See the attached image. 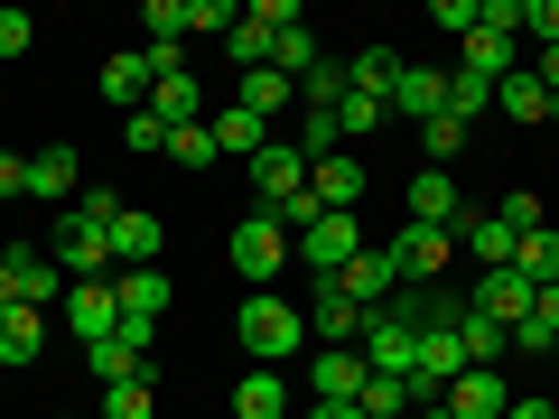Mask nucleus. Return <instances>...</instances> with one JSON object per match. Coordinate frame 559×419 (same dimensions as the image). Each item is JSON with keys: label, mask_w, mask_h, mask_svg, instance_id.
I'll return each instance as SVG.
<instances>
[{"label": "nucleus", "mask_w": 559, "mask_h": 419, "mask_svg": "<svg viewBox=\"0 0 559 419\" xmlns=\"http://www.w3.org/2000/svg\"><path fill=\"white\" fill-rule=\"evenodd\" d=\"M57 271H66V279H112V271H121V261H112V215L66 205V224H57Z\"/></svg>", "instance_id": "7ed1b4c3"}, {"label": "nucleus", "mask_w": 559, "mask_h": 419, "mask_svg": "<svg viewBox=\"0 0 559 419\" xmlns=\"http://www.w3.org/2000/svg\"><path fill=\"white\" fill-rule=\"evenodd\" d=\"M289 242H299V261H308V271H318V279H336L345 261L364 252V234H355V215H318V224H308V234H289Z\"/></svg>", "instance_id": "1a4fd4ad"}, {"label": "nucleus", "mask_w": 559, "mask_h": 419, "mask_svg": "<svg viewBox=\"0 0 559 419\" xmlns=\"http://www.w3.org/2000/svg\"><path fill=\"white\" fill-rule=\"evenodd\" d=\"M503 419H559V410H550V400H513V410H503Z\"/></svg>", "instance_id": "603ef678"}, {"label": "nucleus", "mask_w": 559, "mask_h": 419, "mask_svg": "<svg viewBox=\"0 0 559 419\" xmlns=\"http://www.w3.org/2000/svg\"><path fill=\"white\" fill-rule=\"evenodd\" d=\"M103 419H159L150 382H112V392H103Z\"/></svg>", "instance_id": "79ce46f5"}, {"label": "nucleus", "mask_w": 559, "mask_h": 419, "mask_svg": "<svg viewBox=\"0 0 559 419\" xmlns=\"http://www.w3.org/2000/svg\"><path fill=\"white\" fill-rule=\"evenodd\" d=\"M503 345H513V336H503L485 308H457V355L466 363H495V373H503Z\"/></svg>", "instance_id": "cd10ccee"}, {"label": "nucleus", "mask_w": 559, "mask_h": 419, "mask_svg": "<svg viewBox=\"0 0 559 419\" xmlns=\"http://www.w3.org/2000/svg\"><path fill=\"white\" fill-rule=\"evenodd\" d=\"M0 261H10V299H20V308H57V261H47L38 252V242H0Z\"/></svg>", "instance_id": "9b49d317"}, {"label": "nucleus", "mask_w": 559, "mask_h": 419, "mask_svg": "<svg viewBox=\"0 0 559 419\" xmlns=\"http://www.w3.org/2000/svg\"><path fill=\"white\" fill-rule=\"evenodd\" d=\"M308 419H364L355 400H308Z\"/></svg>", "instance_id": "3c124183"}, {"label": "nucleus", "mask_w": 559, "mask_h": 419, "mask_svg": "<svg viewBox=\"0 0 559 419\" xmlns=\"http://www.w3.org/2000/svg\"><path fill=\"white\" fill-rule=\"evenodd\" d=\"M392 112H401V121H439V112H448V75H439V65H401Z\"/></svg>", "instance_id": "aec40b11"}, {"label": "nucleus", "mask_w": 559, "mask_h": 419, "mask_svg": "<svg viewBox=\"0 0 559 419\" xmlns=\"http://www.w3.org/2000/svg\"><path fill=\"white\" fill-rule=\"evenodd\" d=\"M140 112H159L168 131H187V121H205V84L178 65V75H159V84H150V103H140Z\"/></svg>", "instance_id": "5701e85b"}, {"label": "nucleus", "mask_w": 559, "mask_h": 419, "mask_svg": "<svg viewBox=\"0 0 559 419\" xmlns=\"http://www.w3.org/2000/svg\"><path fill=\"white\" fill-rule=\"evenodd\" d=\"M364 382H373L364 345H318V355H308V392L318 400H364Z\"/></svg>", "instance_id": "0eeeda50"}, {"label": "nucleus", "mask_w": 559, "mask_h": 419, "mask_svg": "<svg viewBox=\"0 0 559 419\" xmlns=\"http://www.w3.org/2000/svg\"><path fill=\"white\" fill-rule=\"evenodd\" d=\"M112 299H121V336L131 345H150V326L178 308V289H168V271L150 261V271H112Z\"/></svg>", "instance_id": "20e7f679"}, {"label": "nucleus", "mask_w": 559, "mask_h": 419, "mask_svg": "<svg viewBox=\"0 0 559 419\" xmlns=\"http://www.w3.org/2000/svg\"><path fill=\"white\" fill-rule=\"evenodd\" d=\"M364 326H373V308H355L336 279L308 289V336H318V345H364Z\"/></svg>", "instance_id": "423d86ee"}, {"label": "nucleus", "mask_w": 559, "mask_h": 419, "mask_svg": "<svg viewBox=\"0 0 559 419\" xmlns=\"http://www.w3.org/2000/svg\"><path fill=\"white\" fill-rule=\"evenodd\" d=\"M382 121H392V103H373V94H345V103H336V131H345V149H355L364 131H382Z\"/></svg>", "instance_id": "e433bc0d"}, {"label": "nucleus", "mask_w": 559, "mask_h": 419, "mask_svg": "<svg viewBox=\"0 0 559 419\" xmlns=\"http://www.w3.org/2000/svg\"><path fill=\"white\" fill-rule=\"evenodd\" d=\"M168 159H178V168H215V131H205V121L168 131Z\"/></svg>", "instance_id": "a19ab883"}, {"label": "nucleus", "mask_w": 559, "mask_h": 419, "mask_svg": "<svg viewBox=\"0 0 559 419\" xmlns=\"http://www.w3.org/2000/svg\"><path fill=\"white\" fill-rule=\"evenodd\" d=\"M439 410H448V419H503V410H513V392H503L495 363H466V373L439 392Z\"/></svg>", "instance_id": "6e6552de"}, {"label": "nucleus", "mask_w": 559, "mask_h": 419, "mask_svg": "<svg viewBox=\"0 0 559 419\" xmlns=\"http://www.w3.org/2000/svg\"><path fill=\"white\" fill-rule=\"evenodd\" d=\"M187 28H205V38H234V28H242V10H234V0H187Z\"/></svg>", "instance_id": "ea45409f"}, {"label": "nucleus", "mask_w": 559, "mask_h": 419, "mask_svg": "<svg viewBox=\"0 0 559 419\" xmlns=\"http://www.w3.org/2000/svg\"><path fill=\"white\" fill-rule=\"evenodd\" d=\"M308 196H318V215H355V205H364V168H355V149H336V159L308 168Z\"/></svg>", "instance_id": "4468645a"}, {"label": "nucleus", "mask_w": 559, "mask_h": 419, "mask_svg": "<svg viewBox=\"0 0 559 419\" xmlns=\"http://www.w3.org/2000/svg\"><path fill=\"white\" fill-rule=\"evenodd\" d=\"M429 28H457V38H476V0H429Z\"/></svg>", "instance_id": "49530a36"}, {"label": "nucleus", "mask_w": 559, "mask_h": 419, "mask_svg": "<svg viewBox=\"0 0 559 419\" xmlns=\"http://www.w3.org/2000/svg\"><path fill=\"white\" fill-rule=\"evenodd\" d=\"M299 187H308V159L289 149V140H271V149L252 159V196H261V215H280V205L299 196Z\"/></svg>", "instance_id": "f8f14e48"}, {"label": "nucleus", "mask_w": 559, "mask_h": 419, "mask_svg": "<svg viewBox=\"0 0 559 419\" xmlns=\"http://www.w3.org/2000/svg\"><path fill=\"white\" fill-rule=\"evenodd\" d=\"M28 196H47V205H57V196H84V159L66 149V140L28 159Z\"/></svg>", "instance_id": "393cba45"}, {"label": "nucleus", "mask_w": 559, "mask_h": 419, "mask_svg": "<svg viewBox=\"0 0 559 419\" xmlns=\"http://www.w3.org/2000/svg\"><path fill=\"white\" fill-rule=\"evenodd\" d=\"M66 326H75L84 345L121 336V299H112V279H66Z\"/></svg>", "instance_id": "9d476101"}, {"label": "nucleus", "mask_w": 559, "mask_h": 419, "mask_svg": "<svg viewBox=\"0 0 559 419\" xmlns=\"http://www.w3.org/2000/svg\"><path fill=\"white\" fill-rule=\"evenodd\" d=\"M121 140H131L140 159H150V149L168 159V121H159V112H121Z\"/></svg>", "instance_id": "37998d69"}, {"label": "nucleus", "mask_w": 559, "mask_h": 419, "mask_svg": "<svg viewBox=\"0 0 559 419\" xmlns=\"http://www.w3.org/2000/svg\"><path fill=\"white\" fill-rule=\"evenodd\" d=\"M140 28H150V47H187V0H150Z\"/></svg>", "instance_id": "4c0bfd02"}, {"label": "nucleus", "mask_w": 559, "mask_h": 419, "mask_svg": "<svg viewBox=\"0 0 559 419\" xmlns=\"http://www.w3.org/2000/svg\"><path fill=\"white\" fill-rule=\"evenodd\" d=\"M159 215H150V205H121V215H112V261H121V271H150V261H159Z\"/></svg>", "instance_id": "dca6fc26"}, {"label": "nucleus", "mask_w": 559, "mask_h": 419, "mask_svg": "<svg viewBox=\"0 0 559 419\" xmlns=\"http://www.w3.org/2000/svg\"><path fill=\"white\" fill-rule=\"evenodd\" d=\"M457 65H466V75H485V84H503V75H513V38H503V28H476Z\"/></svg>", "instance_id": "7c9ffc66"}, {"label": "nucleus", "mask_w": 559, "mask_h": 419, "mask_svg": "<svg viewBox=\"0 0 559 419\" xmlns=\"http://www.w3.org/2000/svg\"><path fill=\"white\" fill-rule=\"evenodd\" d=\"M495 112H503V121H550V94H540V75H522V65H513V75L495 84Z\"/></svg>", "instance_id": "c756f323"}, {"label": "nucleus", "mask_w": 559, "mask_h": 419, "mask_svg": "<svg viewBox=\"0 0 559 419\" xmlns=\"http://www.w3.org/2000/svg\"><path fill=\"white\" fill-rule=\"evenodd\" d=\"M84 373L112 392V382H150V345H131V336H103V345H84Z\"/></svg>", "instance_id": "412c9836"}, {"label": "nucleus", "mask_w": 559, "mask_h": 419, "mask_svg": "<svg viewBox=\"0 0 559 419\" xmlns=\"http://www.w3.org/2000/svg\"><path fill=\"white\" fill-rule=\"evenodd\" d=\"M448 112H457V121L495 112V84H485V75H466V65H457V75H448Z\"/></svg>", "instance_id": "58836bf2"}, {"label": "nucleus", "mask_w": 559, "mask_h": 419, "mask_svg": "<svg viewBox=\"0 0 559 419\" xmlns=\"http://www.w3.org/2000/svg\"><path fill=\"white\" fill-rule=\"evenodd\" d=\"M522 38L559 47V0H522Z\"/></svg>", "instance_id": "a18cd8bd"}, {"label": "nucleus", "mask_w": 559, "mask_h": 419, "mask_svg": "<svg viewBox=\"0 0 559 419\" xmlns=\"http://www.w3.org/2000/svg\"><path fill=\"white\" fill-rule=\"evenodd\" d=\"M532 299H540V289H532L522 271H485V279H476V299H466V308H485V318H495L503 336H513V326L532 318Z\"/></svg>", "instance_id": "ddd939ff"}, {"label": "nucleus", "mask_w": 559, "mask_h": 419, "mask_svg": "<svg viewBox=\"0 0 559 419\" xmlns=\"http://www.w3.org/2000/svg\"><path fill=\"white\" fill-rule=\"evenodd\" d=\"M289 149H299L308 168H318V159H336V149H345V131H336V112H318V103H299V131H289Z\"/></svg>", "instance_id": "c85d7f7f"}, {"label": "nucleus", "mask_w": 559, "mask_h": 419, "mask_svg": "<svg viewBox=\"0 0 559 419\" xmlns=\"http://www.w3.org/2000/svg\"><path fill=\"white\" fill-rule=\"evenodd\" d=\"M299 103L336 112V103H345V57H318V65H308V75H299Z\"/></svg>", "instance_id": "c9c22d12"}, {"label": "nucleus", "mask_w": 559, "mask_h": 419, "mask_svg": "<svg viewBox=\"0 0 559 419\" xmlns=\"http://www.w3.org/2000/svg\"><path fill=\"white\" fill-rule=\"evenodd\" d=\"M476 28H503V38H522V0H476Z\"/></svg>", "instance_id": "09e8293b"}, {"label": "nucleus", "mask_w": 559, "mask_h": 419, "mask_svg": "<svg viewBox=\"0 0 559 419\" xmlns=\"http://www.w3.org/2000/svg\"><path fill=\"white\" fill-rule=\"evenodd\" d=\"M0 196H28V159L20 149H0Z\"/></svg>", "instance_id": "8fccbe9b"}, {"label": "nucleus", "mask_w": 559, "mask_h": 419, "mask_svg": "<svg viewBox=\"0 0 559 419\" xmlns=\"http://www.w3.org/2000/svg\"><path fill=\"white\" fill-rule=\"evenodd\" d=\"M457 215H466L457 178H448V168H419V178H411V224H439V234H457Z\"/></svg>", "instance_id": "f3484780"}, {"label": "nucleus", "mask_w": 559, "mask_h": 419, "mask_svg": "<svg viewBox=\"0 0 559 419\" xmlns=\"http://www.w3.org/2000/svg\"><path fill=\"white\" fill-rule=\"evenodd\" d=\"M234 336H242V355L252 363H289V355H308V318L289 299H280V289H252V299H242V318H234Z\"/></svg>", "instance_id": "f257e3e1"}, {"label": "nucleus", "mask_w": 559, "mask_h": 419, "mask_svg": "<svg viewBox=\"0 0 559 419\" xmlns=\"http://www.w3.org/2000/svg\"><path fill=\"white\" fill-rule=\"evenodd\" d=\"M457 242L485 261V271H513V252H522V234H503V224H495V215H476V205L457 215Z\"/></svg>", "instance_id": "a878e982"}, {"label": "nucleus", "mask_w": 559, "mask_h": 419, "mask_svg": "<svg viewBox=\"0 0 559 419\" xmlns=\"http://www.w3.org/2000/svg\"><path fill=\"white\" fill-rule=\"evenodd\" d=\"M150 84H159L150 47H121V57H103V94H112L121 112H140V103H150Z\"/></svg>", "instance_id": "6ab92c4d"}, {"label": "nucleus", "mask_w": 559, "mask_h": 419, "mask_svg": "<svg viewBox=\"0 0 559 419\" xmlns=\"http://www.w3.org/2000/svg\"><path fill=\"white\" fill-rule=\"evenodd\" d=\"M466 149V121L457 112H439V121H419V168H448Z\"/></svg>", "instance_id": "f704fd0d"}, {"label": "nucleus", "mask_w": 559, "mask_h": 419, "mask_svg": "<svg viewBox=\"0 0 559 419\" xmlns=\"http://www.w3.org/2000/svg\"><path fill=\"white\" fill-rule=\"evenodd\" d=\"M47 355V308H0V363H10V373H20V363H38Z\"/></svg>", "instance_id": "a211bd4d"}, {"label": "nucleus", "mask_w": 559, "mask_h": 419, "mask_svg": "<svg viewBox=\"0 0 559 419\" xmlns=\"http://www.w3.org/2000/svg\"><path fill=\"white\" fill-rule=\"evenodd\" d=\"M57 419H66V410H57Z\"/></svg>", "instance_id": "5fc2aeb1"}, {"label": "nucleus", "mask_w": 559, "mask_h": 419, "mask_svg": "<svg viewBox=\"0 0 559 419\" xmlns=\"http://www.w3.org/2000/svg\"><path fill=\"white\" fill-rule=\"evenodd\" d=\"M355 410H364V419H411V410H419V392H411L401 373H373V382H364V400H355Z\"/></svg>", "instance_id": "2f4dec72"}, {"label": "nucleus", "mask_w": 559, "mask_h": 419, "mask_svg": "<svg viewBox=\"0 0 559 419\" xmlns=\"http://www.w3.org/2000/svg\"><path fill=\"white\" fill-rule=\"evenodd\" d=\"M0 308H10V261H0Z\"/></svg>", "instance_id": "864d4df0"}, {"label": "nucleus", "mask_w": 559, "mask_h": 419, "mask_svg": "<svg viewBox=\"0 0 559 419\" xmlns=\"http://www.w3.org/2000/svg\"><path fill=\"white\" fill-rule=\"evenodd\" d=\"M280 400H289V392H280V373H271V363H252L242 392H234V419H280Z\"/></svg>", "instance_id": "72a5a7b5"}, {"label": "nucleus", "mask_w": 559, "mask_h": 419, "mask_svg": "<svg viewBox=\"0 0 559 419\" xmlns=\"http://www.w3.org/2000/svg\"><path fill=\"white\" fill-rule=\"evenodd\" d=\"M224 252H234V271L252 279V289H280V271L299 261V242H289V224H280V215H261V205H252V215L234 224V242H224Z\"/></svg>", "instance_id": "f03ea898"}, {"label": "nucleus", "mask_w": 559, "mask_h": 419, "mask_svg": "<svg viewBox=\"0 0 559 419\" xmlns=\"http://www.w3.org/2000/svg\"><path fill=\"white\" fill-rule=\"evenodd\" d=\"M513 271L532 279V289H550V279H559V224H540V234H522V252H513Z\"/></svg>", "instance_id": "473e14b6"}, {"label": "nucleus", "mask_w": 559, "mask_h": 419, "mask_svg": "<svg viewBox=\"0 0 559 419\" xmlns=\"http://www.w3.org/2000/svg\"><path fill=\"white\" fill-rule=\"evenodd\" d=\"M205 131H215V159H242V168H252L261 149H271V140H280L271 121H252V112H242V103H224V112L205 121Z\"/></svg>", "instance_id": "2eb2a0df"}, {"label": "nucleus", "mask_w": 559, "mask_h": 419, "mask_svg": "<svg viewBox=\"0 0 559 419\" xmlns=\"http://www.w3.org/2000/svg\"><path fill=\"white\" fill-rule=\"evenodd\" d=\"M28 38H38V20L28 10H0V57H28Z\"/></svg>", "instance_id": "de8ad7c7"}, {"label": "nucleus", "mask_w": 559, "mask_h": 419, "mask_svg": "<svg viewBox=\"0 0 559 419\" xmlns=\"http://www.w3.org/2000/svg\"><path fill=\"white\" fill-rule=\"evenodd\" d=\"M495 224H503V234H540V196H532V187H513V196L495 205Z\"/></svg>", "instance_id": "c03bdc74"}, {"label": "nucleus", "mask_w": 559, "mask_h": 419, "mask_svg": "<svg viewBox=\"0 0 559 419\" xmlns=\"http://www.w3.org/2000/svg\"><path fill=\"white\" fill-rule=\"evenodd\" d=\"M336 289H345V299H355V308H382V299H392V289H401V279H392V261H382L373 242H364V252H355V261H345V271H336Z\"/></svg>", "instance_id": "b1692460"}, {"label": "nucleus", "mask_w": 559, "mask_h": 419, "mask_svg": "<svg viewBox=\"0 0 559 419\" xmlns=\"http://www.w3.org/2000/svg\"><path fill=\"white\" fill-rule=\"evenodd\" d=\"M242 112L280 131V112H299V84L280 75V65H261V75H242Z\"/></svg>", "instance_id": "bb28decb"}, {"label": "nucleus", "mask_w": 559, "mask_h": 419, "mask_svg": "<svg viewBox=\"0 0 559 419\" xmlns=\"http://www.w3.org/2000/svg\"><path fill=\"white\" fill-rule=\"evenodd\" d=\"M448 252H457V234H439V224H401V234L382 242V261H392L401 289H429V279L448 271Z\"/></svg>", "instance_id": "39448f33"}, {"label": "nucleus", "mask_w": 559, "mask_h": 419, "mask_svg": "<svg viewBox=\"0 0 559 419\" xmlns=\"http://www.w3.org/2000/svg\"><path fill=\"white\" fill-rule=\"evenodd\" d=\"M401 47H355V57H345V94H373V103H392V84H401Z\"/></svg>", "instance_id": "4be33fe9"}]
</instances>
